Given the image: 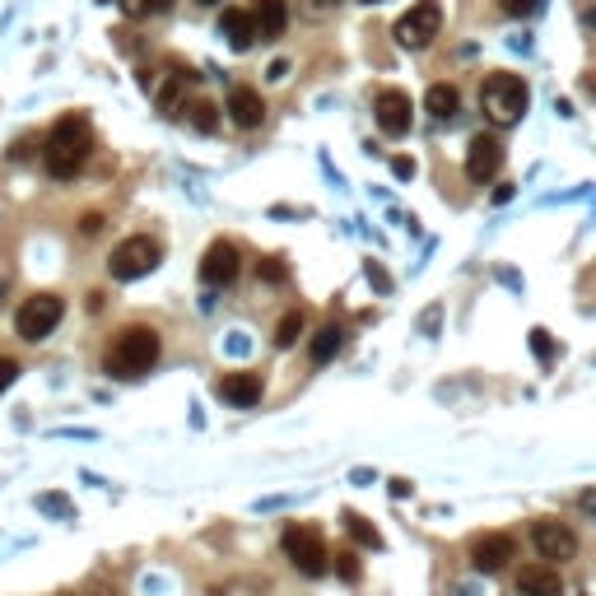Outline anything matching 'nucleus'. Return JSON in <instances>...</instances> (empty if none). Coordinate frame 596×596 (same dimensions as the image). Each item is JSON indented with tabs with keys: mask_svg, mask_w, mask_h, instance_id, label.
Listing matches in <instances>:
<instances>
[{
	"mask_svg": "<svg viewBox=\"0 0 596 596\" xmlns=\"http://www.w3.org/2000/svg\"><path fill=\"white\" fill-rule=\"evenodd\" d=\"M392 168H396V177H415V163H410V159H396Z\"/></svg>",
	"mask_w": 596,
	"mask_h": 596,
	"instance_id": "e433bc0d",
	"label": "nucleus"
},
{
	"mask_svg": "<svg viewBox=\"0 0 596 596\" xmlns=\"http://www.w3.org/2000/svg\"><path fill=\"white\" fill-rule=\"evenodd\" d=\"M131 14H163V10H173V0H122Z\"/></svg>",
	"mask_w": 596,
	"mask_h": 596,
	"instance_id": "bb28decb",
	"label": "nucleus"
},
{
	"mask_svg": "<svg viewBox=\"0 0 596 596\" xmlns=\"http://www.w3.org/2000/svg\"><path fill=\"white\" fill-rule=\"evenodd\" d=\"M10 159H14V163L33 159V140H14V145H10Z\"/></svg>",
	"mask_w": 596,
	"mask_h": 596,
	"instance_id": "473e14b6",
	"label": "nucleus"
},
{
	"mask_svg": "<svg viewBox=\"0 0 596 596\" xmlns=\"http://www.w3.org/2000/svg\"><path fill=\"white\" fill-rule=\"evenodd\" d=\"M103 229H108V219L98 215V210H89V215L80 219V233H84V238H94V233H103Z\"/></svg>",
	"mask_w": 596,
	"mask_h": 596,
	"instance_id": "c85d7f7f",
	"label": "nucleus"
},
{
	"mask_svg": "<svg viewBox=\"0 0 596 596\" xmlns=\"http://www.w3.org/2000/svg\"><path fill=\"white\" fill-rule=\"evenodd\" d=\"M364 5H378V0H364Z\"/></svg>",
	"mask_w": 596,
	"mask_h": 596,
	"instance_id": "79ce46f5",
	"label": "nucleus"
},
{
	"mask_svg": "<svg viewBox=\"0 0 596 596\" xmlns=\"http://www.w3.org/2000/svg\"><path fill=\"white\" fill-rule=\"evenodd\" d=\"M368 280H373V289H378V294H387V289H392V280H387V275H382V266H373V261H368Z\"/></svg>",
	"mask_w": 596,
	"mask_h": 596,
	"instance_id": "7c9ffc66",
	"label": "nucleus"
},
{
	"mask_svg": "<svg viewBox=\"0 0 596 596\" xmlns=\"http://www.w3.org/2000/svg\"><path fill=\"white\" fill-rule=\"evenodd\" d=\"M266 75H271V80L280 84V80H285V75H289V61H271V70H266Z\"/></svg>",
	"mask_w": 596,
	"mask_h": 596,
	"instance_id": "f704fd0d",
	"label": "nucleus"
},
{
	"mask_svg": "<svg viewBox=\"0 0 596 596\" xmlns=\"http://www.w3.org/2000/svg\"><path fill=\"white\" fill-rule=\"evenodd\" d=\"M238 271H243V257H238V247L229 243V238H219V243H210V252H205L201 261V280L210 289H224L238 280Z\"/></svg>",
	"mask_w": 596,
	"mask_h": 596,
	"instance_id": "1a4fd4ad",
	"label": "nucleus"
},
{
	"mask_svg": "<svg viewBox=\"0 0 596 596\" xmlns=\"http://www.w3.org/2000/svg\"><path fill=\"white\" fill-rule=\"evenodd\" d=\"M531 541H536V555H541L545 564H564V559L578 555V536H573L564 522H555V517L531 522Z\"/></svg>",
	"mask_w": 596,
	"mask_h": 596,
	"instance_id": "6e6552de",
	"label": "nucleus"
},
{
	"mask_svg": "<svg viewBox=\"0 0 596 596\" xmlns=\"http://www.w3.org/2000/svg\"><path fill=\"white\" fill-rule=\"evenodd\" d=\"M219 33H224V42H229L233 52H252L261 42V28L252 10H224L219 14Z\"/></svg>",
	"mask_w": 596,
	"mask_h": 596,
	"instance_id": "ddd939ff",
	"label": "nucleus"
},
{
	"mask_svg": "<svg viewBox=\"0 0 596 596\" xmlns=\"http://www.w3.org/2000/svg\"><path fill=\"white\" fill-rule=\"evenodd\" d=\"M187 122L196 126V131H205V136H210V131L219 126V108L210 103V98H191V103H187Z\"/></svg>",
	"mask_w": 596,
	"mask_h": 596,
	"instance_id": "4be33fe9",
	"label": "nucleus"
},
{
	"mask_svg": "<svg viewBox=\"0 0 596 596\" xmlns=\"http://www.w3.org/2000/svg\"><path fill=\"white\" fill-rule=\"evenodd\" d=\"M257 28H261V38H280L289 28V0H257Z\"/></svg>",
	"mask_w": 596,
	"mask_h": 596,
	"instance_id": "f3484780",
	"label": "nucleus"
},
{
	"mask_svg": "<svg viewBox=\"0 0 596 596\" xmlns=\"http://www.w3.org/2000/svg\"><path fill=\"white\" fill-rule=\"evenodd\" d=\"M480 108L494 126H517L527 112V84L517 75H489L485 89H480Z\"/></svg>",
	"mask_w": 596,
	"mask_h": 596,
	"instance_id": "7ed1b4c3",
	"label": "nucleus"
},
{
	"mask_svg": "<svg viewBox=\"0 0 596 596\" xmlns=\"http://www.w3.org/2000/svg\"><path fill=\"white\" fill-rule=\"evenodd\" d=\"M471 564L475 573H503L513 564V536H503V531H489V536H475L471 545Z\"/></svg>",
	"mask_w": 596,
	"mask_h": 596,
	"instance_id": "9d476101",
	"label": "nucleus"
},
{
	"mask_svg": "<svg viewBox=\"0 0 596 596\" xmlns=\"http://www.w3.org/2000/svg\"><path fill=\"white\" fill-rule=\"evenodd\" d=\"M257 275H261V280H266V285H280V280H285V275H289V266H285V261H280V257H266V261H261V266H257Z\"/></svg>",
	"mask_w": 596,
	"mask_h": 596,
	"instance_id": "393cba45",
	"label": "nucleus"
},
{
	"mask_svg": "<svg viewBox=\"0 0 596 596\" xmlns=\"http://www.w3.org/2000/svg\"><path fill=\"white\" fill-rule=\"evenodd\" d=\"M340 345H345V326H322L317 336H312V364H331L340 354Z\"/></svg>",
	"mask_w": 596,
	"mask_h": 596,
	"instance_id": "a211bd4d",
	"label": "nucleus"
},
{
	"mask_svg": "<svg viewBox=\"0 0 596 596\" xmlns=\"http://www.w3.org/2000/svg\"><path fill=\"white\" fill-rule=\"evenodd\" d=\"M489 201H494V205H503V201H513V187H508V182H503V187L494 191V196H489Z\"/></svg>",
	"mask_w": 596,
	"mask_h": 596,
	"instance_id": "58836bf2",
	"label": "nucleus"
},
{
	"mask_svg": "<svg viewBox=\"0 0 596 596\" xmlns=\"http://www.w3.org/2000/svg\"><path fill=\"white\" fill-rule=\"evenodd\" d=\"M89 149H94V126L84 112H70L61 122L52 126V136H47V173L52 177H75L89 159Z\"/></svg>",
	"mask_w": 596,
	"mask_h": 596,
	"instance_id": "f257e3e1",
	"label": "nucleus"
},
{
	"mask_svg": "<svg viewBox=\"0 0 596 596\" xmlns=\"http://www.w3.org/2000/svg\"><path fill=\"white\" fill-rule=\"evenodd\" d=\"M38 508H47V513H70V503H66V499H56V494H42Z\"/></svg>",
	"mask_w": 596,
	"mask_h": 596,
	"instance_id": "72a5a7b5",
	"label": "nucleus"
},
{
	"mask_svg": "<svg viewBox=\"0 0 596 596\" xmlns=\"http://www.w3.org/2000/svg\"><path fill=\"white\" fill-rule=\"evenodd\" d=\"M159 261H163V247L154 243V238H145V233H136V238H126V243L112 247L108 275L112 280H145Z\"/></svg>",
	"mask_w": 596,
	"mask_h": 596,
	"instance_id": "20e7f679",
	"label": "nucleus"
},
{
	"mask_svg": "<svg viewBox=\"0 0 596 596\" xmlns=\"http://www.w3.org/2000/svg\"><path fill=\"white\" fill-rule=\"evenodd\" d=\"M578 513L596 517V485H592V489H583V494H578Z\"/></svg>",
	"mask_w": 596,
	"mask_h": 596,
	"instance_id": "2f4dec72",
	"label": "nucleus"
},
{
	"mask_svg": "<svg viewBox=\"0 0 596 596\" xmlns=\"http://www.w3.org/2000/svg\"><path fill=\"white\" fill-rule=\"evenodd\" d=\"M303 326H308V312H303V308L285 312V317H280V326H275L271 345H275V350H294L298 336H303Z\"/></svg>",
	"mask_w": 596,
	"mask_h": 596,
	"instance_id": "aec40b11",
	"label": "nucleus"
},
{
	"mask_svg": "<svg viewBox=\"0 0 596 596\" xmlns=\"http://www.w3.org/2000/svg\"><path fill=\"white\" fill-rule=\"evenodd\" d=\"M285 555L294 559V569L303 573V578H322V573L331 569V550H326L322 531H312V527L285 531Z\"/></svg>",
	"mask_w": 596,
	"mask_h": 596,
	"instance_id": "39448f33",
	"label": "nucleus"
},
{
	"mask_svg": "<svg viewBox=\"0 0 596 596\" xmlns=\"http://www.w3.org/2000/svg\"><path fill=\"white\" fill-rule=\"evenodd\" d=\"M438 28H443V10L434 0H424V5H415V10H406L396 19V42L410 47V52H420V47H429L438 38Z\"/></svg>",
	"mask_w": 596,
	"mask_h": 596,
	"instance_id": "0eeeda50",
	"label": "nucleus"
},
{
	"mask_svg": "<svg viewBox=\"0 0 596 596\" xmlns=\"http://www.w3.org/2000/svg\"><path fill=\"white\" fill-rule=\"evenodd\" d=\"M340 522H345V531H350V541L359 545V550H382V531L373 527V522H368V517H359V513H345L340 517Z\"/></svg>",
	"mask_w": 596,
	"mask_h": 596,
	"instance_id": "6ab92c4d",
	"label": "nucleus"
},
{
	"mask_svg": "<svg viewBox=\"0 0 596 596\" xmlns=\"http://www.w3.org/2000/svg\"><path fill=\"white\" fill-rule=\"evenodd\" d=\"M583 24L596 28V0H587V5H583Z\"/></svg>",
	"mask_w": 596,
	"mask_h": 596,
	"instance_id": "ea45409f",
	"label": "nucleus"
},
{
	"mask_svg": "<svg viewBox=\"0 0 596 596\" xmlns=\"http://www.w3.org/2000/svg\"><path fill=\"white\" fill-rule=\"evenodd\" d=\"M261 392H266L261 373H229V378L219 382V401H229V406H238V410L257 406Z\"/></svg>",
	"mask_w": 596,
	"mask_h": 596,
	"instance_id": "2eb2a0df",
	"label": "nucleus"
},
{
	"mask_svg": "<svg viewBox=\"0 0 596 596\" xmlns=\"http://www.w3.org/2000/svg\"><path fill=\"white\" fill-rule=\"evenodd\" d=\"M503 14H513V19H527V14H536V5L541 0H499Z\"/></svg>",
	"mask_w": 596,
	"mask_h": 596,
	"instance_id": "cd10ccee",
	"label": "nucleus"
},
{
	"mask_svg": "<svg viewBox=\"0 0 596 596\" xmlns=\"http://www.w3.org/2000/svg\"><path fill=\"white\" fill-rule=\"evenodd\" d=\"M331 569L340 573V583H359V578H364V564H359V555H354V550H340V555H331Z\"/></svg>",
	"mask_w": 596,
	"mask_h": 596,
	"instance_id": "5701e85b",
	"label": "nucleus"
},
{
	"mask_svg": "<svg viewBox=\"0 0 596 596\" xmlns=\"http://www.w3.org/2000/svg\"><path fill=\"white\" fill-rule=\"evenodd\" d=\"M229 117H233V126H243V131H257V126L266 122V103H261V94L252 84H233L229 89Z\"/></svg>",
	"mask_w": 596,
	"mask_h": 596,
	"instance_id": "4468645a",
	"label": "nucleus"
},
{
	"mask_svg": "<svg viewBox=\"0 0 596 596\" xmlns=\"http://www.w3.org/2000/svg\"><path fill=\"white\" fill-rule=\"evenodd\" d=\"M336 5H340V0H308V10H312V14H317V10L326 14V10H336Z\"/></svg>",
	"mask_w": 596,
	"mask_h": 596,
	"instance_id": "4c0bfd02",
	"label": "nucleus"
},
{
	"mask_svg": "<svg viewBox=\"0 0 596 596\" xmlns=\"http://www.w3.org/2000/svg\"><path fill=\"white\" fill-rule=\"evenodd\" d=\"M177 80H182V75H177ZM177 80H168V84H163V94H159V112H163V117L177 112V103H182V84H177Z\"/></svg>",
	"mask_w": 596,
	"mask_h": 596,
	"instance_id": "a878e982",
	"label": "nucleus"
},
{
	"mask_svg": "<svg viewBox=\"0 0 596 596\" xmlns=\"http://www.w3.org/2000/svg\"><path fill=\"white\" fill-rule=\"evenodd\" d=\"M392 494H396V499H410V494H415V485H410V480H392Z\"/></svg>",
	"mask_w": 596,
	"mask_h": 596,
	"instance_id": "c9c22d12",
	"label": "nucleus"
},
{
	"mask_svg": "<svg viewBox=\"0 0 596 596\" xmlns=\"http://www.w3.org/2000/svg\"><path fill=\"white\" fill-rule=\"evenodd\" d=\"M499 168H503L499 136H475L471 149H466V177H471V182H494Z\"/></svg>",
	"mask_w": 596,
	"mask_h": 596,
	"instance_id": "f8f14e48",
	"label": "nucleus"
},
{
	"mask_svg": "<svg viewBox=\"0 0 596 596\" xmlns=\"http://www.w3.org/2000/svg\"><path fill=\"white\" fill-rule=\"evenodd\" d=\"M517 592L522 596H564V583H559L555 564H527V569H517Z\"/></svg>",
	"mask_w": 596,
	"mask_h": 596,
	"instance_id": "dca6fc26",
	"label": "nucleus"
},
{
	"mask_svg": "<svg viewBox=\"0 0 596 596\" xmlns=\"http://www.w3.org/2000/svg\"><path fill=\"white\" fill-rule=\"evenodd\" d=\"M154 364H159V336H154L149 326H126V331H117L108 359H103V368H108L117 382L145 378Z\"/></svg>",
	"mask_w": 596,
	"mask_h": 596,
	"instance_id": "f03ea898",
	"label": "nucleus"
},
{
	"mask_svg": "<svg viewBox=\"0 0 596 596\" xmlns=\"http://www.w3.org/2000/svg\"><path fill=\"white\" fill-rule=\"evenodd\" d=\"M14 378H19V364H14V359H0V392H5Z\"/></svg>",
	"mask_w": 596,
	"mask_h": 596,
	"instance_id": "c756f323",
	"label": "nucleus"
},
{
	"mask_svg": "<svg viewBox=\"0 0 596 596\" xmlns=\"http://www.w3.org/2000/svg\"><path fill=\"white\" fill-rule=\"evenodd\" d=\"M531 354H536V359H541V364H555V340H550V331H545V326H536V331H531Z\"/></svg>",
	"mask_w": 596,
	"mask_h": 596,
	"instance_id": "b1692460",
	"label": "nucleus"
},
{
	"mask_svg": "<svg viewBox=\"0 0 596 596\" xmlns=\"http://www.w3.org/2000/svg\"><path fill=\"white\" fill-rule=\"evenodd\" d=\"M201 5H219V0H201Z\"/></svg>",
	"mask_w": 596,
	"mask_h": 596,
	"instance_id": "a19ab883",
	"label": "nucleus"
},
{
	"mask_svg": "<svg viewBox=\"0 0 596 596\" xmlns=\"http://www.w3.org/2000/svg\"><path fill=\"white\" fill-rule=\"evenodd\" d=\"M373 117H378L382 136L401 140L410 131V98L401 94V89H387V94H378V103H373Z\"/></svg>",
	"mask_w": 596,
	"mask_h": 596,
	"instance_id": "9b49d317",
	"label": "nucleus"
},
{
	"mask_svg": "<svg viewBox=\"0 0 596 596\" xmlns=\"http://www.w3.org/2000/svg\"><path fill=\"white\" fill-rule=\"evenodd\" d=\"M61 312H66V303H61L56 294H33V298H24V308H19V317H14V331L38 345V340H47L56 331Z\"/></svg>",
	"mask_w": 596,
	"mask_h": 596,
	"instance_id": "423d86ee",
	"label": "nucleus"
},
{
	"mask_svg": "<svg viewBox=\"0 0 596 596\" xmlns=\"http://www.w3.org/2000/svg\"><path fill=\"white\" fill-rule=\"evenodd\" d=\"M457 89H452V84H434V89H429V94H424V108L434 112L438 122H447V117H452V112H457Z\"/></svg>",
	"mask_w": 596,
	"mask_h": 596,
	"instance_id": "412c9836",
	"label": "nucleus"
}]
</instances>
